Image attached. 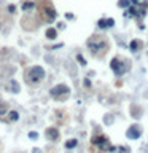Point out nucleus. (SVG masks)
<instances>
[{"label": "nucleus", "instance_id": "nucleus-17", "mask_svg": "<svg viewBox=\"0 0 148 153\" xmlns=\"http://www.w3.org/2000/svg\"><path fill=\"white\" fill-rule=\"evenodd\" d=\"M32 153H40V150H38V148H35V150H33Z\"/></svg>", "mask_w": 148, "mask_h": 153}, {"label": "nucleus", "instance_id": "nucleus-14", "mask_svg": "<svg viewBox=\"0 0 148 153\" xmlns=\"http://www.w3.org/2000/svg\"><path fill=\"white\" fill-rule=\"evenodd\" d=\"M75 145H76V140H75V139H70V140L65 142V147H67V148H73Z\"/></svg>", "mask_w": 148, "mask_h": 153}, {"label": "nucleus", "instance_id": "nucleus-4", "mask_svg": "<svg viewBox=\"0 0 148 153\" xmlns=\"http://www.w3.org/2000/svg\"><path fill=\"white\" fill-rule=\"evenodd\" d=\"M69 94H70V89H69V86L67 85H56L54 88L51 89V96L54 99L57 100H64L69 97Z\"/></svg>", "mask_w": 148, "mask_h": 153}, {"label": "nucleus", "instance_id": "nucleus-9", "mask_svg": "<svg viewBox=\"0 0 148 153\" xmlns=\"http://www.w3.org/2000/svg\"><path fill=\"white\" fill-rule=\"evenodd\" d=\"M113 24H115L113 19H100V21H99V27H102V29H105V27H112Z\"/></svg>", "mask_w": 148, "mask_h": 153}, {"label": "nucleus", "instance_id": "nucleus-3", "mask_svg": "<svg viewBox=\"0 0 148 153\" xmlns=\"http://www.w3.org/2000/svg\"><path fill=\"white\" fill-rule=\"evenodd\" d=\"M91 143H92V145H97V148H100V150H104V152L112 150L108 137L104 136V134H95V136L92 137V140H91Z\"/></svg>", "mask_w": 148, "mask_h": 153}, {"label": "nucleus", "instance_id": "nucleus-2", "mask_svg": "<svg viewBox=\"0 0 148 153\" xmlns=\"http://www.w3.org/2000/svg\"><path fill=\"white\" fill-rule=\"evenodd\" d=\"M43 76H45V70L40 65H33L30 69H27L26 74H24V78H26L27 85H30V86L38 85L43 80Z\"/></svg>", "mask_w": 148, "mask_h": 153}, {"label": "nucleus", "instance_id": "nucleus-8", "mask_svg": "<svg viewBox=\"0 0 148 153\" xmlns=\"http://www.w3.org/2000/svg\"><path fill=\"white\" fill-rule=\"evenodd\" d=\"M3 115H8V104L3 102V100H0V120H3V121H5Z\"/></svg>", "mask_w": 148, "mask_h": 153}, {"label": "nucleus", "instance_id": "nucleus-10", "mask_svg": "<svg viewBox=\"0 0 148 153\" xmlns=\"http://www.w3.org/2000/svg\"><path fill=\"white\" fill-rule=\"evenodd\" d=\"M8 88H11V89H10L11 93H18V91H19V85L14 80H10L8 81Z\"/></svg>", "mask_w": 148, "mask_h": 153}, {"label": "nucleus", "instance_id": "nucleus-12", "mask_svg": "<svg viewBox=\"0 0 148 153\" xmlns=\"http://www.w3.org/2000/svg\"><path fill=\"white\" fill-rule=\"evenodd\" d=\"M56 35H57L56 29H48V30H46V37L48 38H56Z\"/></svg>", "mask_w": 148, "mask_h": 153}, {"label": "nucleus", "instance_id": "nucleus-5", "mask_svg": "<svg viewBox=\"0 0 148 153\" xmlns=\"http://www.w3.org/2000/svg\"><path fill=\"white\" fill-rule=\"evenodd\" d=\"M41 18H43V21H46V22L54 21L56 10H54V7H53L50 2H46V5H43V7H41Z\"/></svg>", "mask_w": 148, "mask_h": 153}, {"label": "nucleus", "instance_id": "nucleus-6", "mask_svg": "<svg viewBox=\"0 0 148 153\" xmlns=\"http://www.w3.org/2000/svg\"><path fill=\"white\" fill-rule=\"evenodd\" d=\"M142 134V128L138 126V124H134V126H131L127 129V137L129 139H138Z\"/></svg>", "mask_w": 148, "mask_h": 153}, {"label": "nucleus", "instance_id": "nucleus-1", "mask_svg": "<svg viewBox=\"0 0 148 153\" xmlns=\"http://www.w3.org/2000/svg\"><path fill=\"white\" fill-rule=\"evenodd\" d=\"M86 45H88L89 51L92 53V56L99 57V59L104 57L107 54V51L110 50V42H108V38L104 37V35H92Z\"/></svg>", "mask_w": 148, "mask_h": 153}, {"label": "nucleus", "instance_id": "nucleus-16", "mask_svg": "<svg viewBox=\"0 0 148 153\" xmlns=\"http://www.w3.org/2000/svg\"><path fill=\"white\" fill-rule=\"evenodd\" d=\"M29 137H30V139H37V132H30V134H29Z\"/></svg>", "mask_w": 148, "mask_h": 153}, {"label": "nucleus", "instance_id": "nucleus-7", "mask_svg": "<svg viewBox=\"0 0 148 153\" xmlns=\"http://www.w3.org/2000/svg\"><path fill=\"white\" fill-rule=\"evenodd\" d=\"M45 136L50 139V140L56 142V140H59L61 134H59V129H57V128H48V129H46V132H45Z\"/></svg>", "mask_w": 148, "mask_h": 153}, {"label": "nucleus", "instance_id": "nucleus-11", "mask_svg": "<svg viewBox=\"0 0 148 153\" xmlns=\"http://www.w3.org/2000/svg\"><path fill=\"white\" fill-rule=\"evenodd\" d=\"M140 48H142V42H135V40H134V42H131V50L132 51H138V50H140Z\"/></svg>", "mask_w": 148, "mask_h": 153}, {"label": "nucleus", "instance_id": "nucleus-15", "mask_svg": "<svg viewBox=\"0 0 148 153\" xmlns=\"http://www.w3.org/2000/svg\"><path fill=\"white\" fill-rule=\"evenodd\" d=\"M119 7H127V0H121V2H119Z\"/></svg>", "mask_w": 148, "mask_h": 153}, {"label": "nucleus", "instance_id": "nucleus-13", "mask_svg": "<svg viewBox=\"0 0 148 153\" xmlns=\"http://www.w3.org/2000/svg\"><path fill=\"white\" fill-rule=\"evenodd\" d=\"M18 120V112H10V117L7 121H16Z\"/></svg>", "mask_w": 148, "mask_h": 153}]
</instances>
